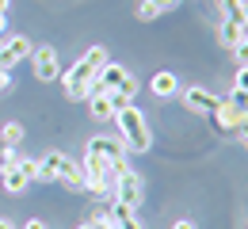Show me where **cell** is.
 <instances>
[{"label":"cell","mask_w":248,"mask_h":229,"mask_svg":"<svg viewBox=\"0 0 248 229\" xmlns=\"http://www.w3.org/2000/svg\"><path fill=\"white\" fill-rule=\"evenodd\" d=\"M23 229H46V222H38V218H31V222H27Z\"/></svg>","instance_id":"f546056e"},{"label":"cell","mask_w":248,"mask_h":229,"mask_svg":"<svg viewBox=\"0 0 248 229\" xmlns=\"http://www.w3.org/2000/svg\"><path fill=\"white\" fill-rule=\"evenodd\" d=\"M103 65H107V50H103V46H92L88 54H80V58L69 65V73L62 76L65 99L84 103V99L92 96V84H95V76H99V69H103Z\"/></svg>","instance_id":"6da1fadb"},{"label":"cell","mask_w":248,"mask_h":229,"mask_svg":"<svg viewBox=\"0 0 248 229\" xmlns=\"http://www.w3.org/2000/svg\"><path fill=\"white\" fill-rule=\"evenodd\" d=\"M88 149H92V153H99L103 161H111L115 168H123V164H126V145L119 141V137L99 134V137H92V141H88Z\"/></svg>","instance_id":"ba28073f"},{"label":"cell","mask_w":248,"mask_h":229,"mask_svg":"<svg viewBox=\"0 0 248 229\" xmlns=\"http://www.w3.org/2000/svg\"><path fill=\"white\" fill-rule=\"evenodd\" d=\"M23 58H31V38L27 34H12L8 42H0V69L12 73Z\"/></svg>","instance_id":"8992f818"},{"label":"cell","mask_w":248,"mask_h":229,"mask_svg":"<svg viewBox=\"0 0 248 229\" xmlns=\"http://www.w3.org/2000/svg\"><path fill=\"white\" fill-rule=\"evenodd\" d=\"M233 58H237L241 65H248V27L241 31V38H237V46H233Z\"/></svg>","instance_id":"44dd1931"},{"label":"cell","mask_w":248,"mask_h":229,"mask_svg":"<svg viewBox=\"0 0 248 229\" xmlns=\"http://www.w3.org/2000/svg\"><path fill=\"white\" fill-rule=\"evenodd\" d=\"M149 88H153V96H160V99L180 96V80H176V73H156Z\"/></svg>","instance_id":"2e32d148"},{"label":"cell","mask_w":248,"mask_h":229,"mask_svg":"<svg viewBox=\"0 0 248 229\" xmlns=\"http://www.w3.org/2000/svg\"><path fill=\"white\" fill-rule=\"evenodd\" d=\"M77 229H111V222H107L103 214H95V218H88V222H80Z\"/></svg>","instance_id":"cb8c5ba5"},{"label":"cell","mask_w":248,"mask_h":229,"mask_svg":"<svg viewBox=\"0 0 248 229\" xmlns=\"http://www.w3.org/2000/svg\"><path fill=\"white\" fill-rule=\"evenodd\" d=\"M8 84H12V76H8V69H0V92H8Z\"/></svg>","instance_id":"83f0119b"},{"label":"cell","mask_w":248,"mask_h":229,"mask_svg":"<svg viewBox=\"0 0 248 229\" xmlns=\"http://www.w3.org/2000/svg\"><path fill=\"white\" fill-rule=\"evenodd\" d=\"M115 202H123V206H141V198H145V180H141V172H134L130 164L119 168V180H115Z\"/></svg>","instance_id":"277c9868"},{"label":"cell","mask_w":248,"mask_h":229,"mask_svg":"<svg viewBox=\"0 0 248 229\" xmlns=\"http://www.w3.org/2000/svg\"><path fill=\"white\" fill-rule=\"evenodd\" d=\"M8 31V12H0V34Z\"/></svg>","instance_id":"4dcf8cb0"},{"label":"cell","mask_w":248,"mask_h":229,"mask_svg":"<svg viewBox=\"0 0 248 229\" xmlns=\"http://www.w3.org/2000/svg\"><path fill=\"white\" fill-rule=\"evenodd\" d=\"M119 92H123V96H138V80H134V76H130V73H126V80H123V88H119Z\"/></svg>","instance_id":"484cf974"},{"label":"cell","mask_w":248,"mask_h":229,"mask_svg":"<svg viewBox=\"0 0 248 229\" xmlns=\"http://www.w3.org/2000/svg\"><path fill=\"white\" fill-rule=\"evenodd\" d=\"M27 183H31V176L19 168V161L12 164V168H4V172H0V187H4L8 195H23V191H27Z\"/></svg>","instance_id":"7c38bea8"},{"label":"cell","mask_w":248,"mask_h":229,"mask_svg":"<svg viewBox=\"0 0 248 229\" xmlns=\"http://www.w3.org/2000/svg\"><path fill=\"white\" fill-rule=\"evenodd\" d=\"M237 4H245V8H248V0H237Z\"/></svg>","instance_id":"e575fe53"},{"label":"cell","mask_w":248,"mask_h":229,"mask_svg":"<svg viewBox=\"0 0 248 229\" xmlns=\"http://www.w3.org/2000/svg\"><path fill=\"white\" fill-rule=\"evenodd\" d=\"M225 99H229V103H233L237 111H245V115H248V92H237V88H233V92H229Z\"/></svg>","instance_id":"7402d4cb"},{"label":"cell","mask_w":248,"mask_h":229,"mask_svg":"<svg viewBox=\"0 0 248 229\" xmlns=\"http://www.w3.org/2000/svg\"><path fill=\"white\" fill-rule=\"evenodd\" d=\"M217 38H221V46H225V50H233V46H237V38H241V27L221 19V27H217Z\"/></svg>","instance_id":"d6986e66"},{"label":"cell","mask_w":248,"mask_h":229,"mask_svg":"<svg viewBox=\"0 0 248 229\" xmlns=\"http://www.w3.org/2000/svg\"><path fill=\"white\" fill-rule=\"evenodd\" d=\"M80 172H84V191H92V195H111L115 191V180H119V168L111 161H103L99 153H84V164H80Z\"/></svg>","instance_id":"3957f363"},{"label":"cell","mask_w":248,"mask_h":229,"mask_svg":"<svg viewBox=\"0 0 248 229\" xmlns=\"http://www.w3.org/2000/svg\"><path fill=\"white\" fill-rule=\"evenodd\" d=\"M62 157H65V153H58V149H54V153H46V157L38 161V168H34V180L54 183V180H58V164H62Z\"/></svg>","instance_id":"9a60e30c"},{"label":"cell","mask_w":248,"mask_h":229,"mask_svg":"<svg viewBox=\"0 0 248 229\" xmlns=\"http://www.w3.org/2000/svg\"><path fill=\"white\" fill-rule=\"evenodd\" d=\"M19 141H23V126H19V122H8V126L0 130V145H12V149H16Z\"/></svg>","instance_id":"ffe728a7"},{"label":"cell","mask_w":248,"mask_h":229,"mask_svg":"<svg viewBox=\"0 0 248 229\" xmlns=\"http://www.w3.org/2000/svg\"><path fill=\"white\" fill-rule=\"evenodd\" d=\"M180 0H141V8H138V15L141 19H156V15H164V12H172Z\"/></svg>","instance_id":"ac0fdd59"},{"label":"cell","mask_w":248,"mask_h":229,"mask_svg":"<svg viewBox=\"0 0 248 229\" xmlns=\"http://www.w3.org/2000/svg\"><path fill=\"white\" fill-rule=\"evenodd\" d=\"M214 130H221V134H237L241 130V122H245V111H237L229 99H217V107H214Z\"/></svg>","instance_id":"52a82bcc"},{"label":"cell","mask_w":248,"mask_h":229,"mask_svg":"<svg viewBox=\"0 0 248 229\" xmlns=\"http://www.w3.org/2000/svg\"><path fill=\"white\" fill-rule=\"evenodd\" d=\"M233 88H237V92H248V65L237 69V76H233Z\"/></svg>","instance_id":"d4e9b609"},{"label":"cell","mask_w":248,"mask_h":229,"mask_svg":"<svg viewBox=\"0 0 248 229\" xmlns=\"http://www.w3.org/2000/svg\"><path fill=\"white\" fill-rule=\"evenodd\" d=\"M84 103H88V115H92L95 122H107V119H115V107H111V96H107V92H92Z\"/></svg>","instance_id":"5bb4252c"},{"label":"cell","mask_w":248,"mask_h":229,"mask_svg":"<svg viewBox=\"0 0 248 229\" xmlns=\"http://www.w3.org/2000/svg\"><path fill=\"white\" fill-rule=\"evenodd\" d=\"M58 180L69 191H84V172H80V164H73L69 157H62V164H58Z\"/></svg>","instance_id":"4fadbf2b"},{"label":"cell","mask_w":248,"mask_h":229,"mask_svg":"<svg viewBox=\"0 0 248 229\" xmlns=\"http://www.w3.org/2000/svg\"><path fill=\"white\" fill-rule=\"evenodd\" d=\"M123 80H126V69L115 65V61H107V65L99 69V76H95L92 92H115V88H123Z\"/></svg>","instance_id":"8fae6325"},{"label":"cell","mask_w":248,"mask_h":229,"mask_svg":"<svg viewBox=\"0 0 248 229\" xmlns=\"http://www.w3.org/2000/svg\"><path fill=\"white\" fill-rule=\"evenodd\" d=\"M172 229H195V222H176Z\"/></svg>","instance_id":"1f68e13d"},{"label":"cell","mask_w":248,"mask_h":229,"mask_svg":"<svg viewBox=\"0 0 248 229\" xmlns=\"http://www.w3.org/2000/svg\"><path fill=\"white\" fill-rule=\"evenodd\" d=\"M115 126H119V141L126 145V153H145L153 145V130L145 122V115L130 103L123 111H115Z\"/></svg>","instance_id":"7a4b0ae2"},{"label":"cell","mask_w":248,"mask_h":229,"mask_svg":"<svg viewBox=\"0 0 248 229\" xmlns=\"http://www.w3.org/2000/svg\"><path fill=\"white\" fill-rule=\"evenodd\" d=\"M237 137H241V145L248 149V126H245V122H241V130H237Z\"/></svg>","instance_id":"f1b7e54d"},{"label":"cell","mask_w":248,"mask_h":229,"mask_svg":"<svg viewBox=\"0 0 248 229\" xmlns=\"http://www.w3.org/2000/svg\"><path fill=\"white\" fill-rule=\"evenodd\" d=\"M0 12H8V0H0Z\"/></svg>","instance_id":"836d02e7"},{"label":"cell","mask_w":248,"mask_h":229,"mask_svg":"<svg viewBox=\"0 0 248 229\" xmlns=\"http://www.w3.org/2000/svg\"><path fill=\"white\" fill-rule=\"evenodd\" d=\"M0 229H12V222H4V218H0Z\"/></svg>","instance_id":"d6a6232c"},{"label":"cell","mask_w":248,"mask_h":229,"mask_svg":"<svg viewBox=\"0 0 248 229\" xmlns=\"http://www.w3.org/2000/svg\"><path fill=\"white\" fill-rule=\"evenodd\" d=\"M31 69H34V76H38L42 84H54V80L62 76V54H58L54 46H34L31 50Z\"/></svg>","instance_id":"5b68a950"},{"label":"cell","mask_w":248,"mask_h":229,"mask_svg":"<svg viewBox=\"0 0 248 229\" xmlns=\"http://www.w3.org/2000/svg\"><path fill=\"white\" fill-rule=\"evenodd\" d=\"M103 218L111 222V229H145L141 218H138V210H134V206H123V202H111V206L103 210Z\"/></svg>","instance_id":"9c48e42d"},{"label":"cell","mask_w":248,"mask_h":229,"mask_svg":"<svg viewBox=\"0 0 248 229\" xmlns=\"http://www.w3.org/2000/svg\"><path fill=\"white\" fill-rule=\"evenodd\" d=\"M19 168H23V172H27V176L34 180V168H38V161H19Z\"/></svg>","instance_id":"4316f807"},{"label":"cell","mask_w":248,"mask_h":229,"mask_svg":"<svg viewBox=\"0 0 248 229\" xmlns=\"http://www.w3.org/2000/svg\"><path fill=\"white\" fill-rule=\"evenodd\" d=\"M217 4H221V19L225 23H237L241 31L248 27V8L245 4H237V0H217Z\"/></svg>","instance_id":"e0dca14e"},{"label":"cell","mask_w":248,"mask_h":229,"mask_svg":"<svg viewBox=\"0 0 248 229\" xmlns=\"http://www.w3.org/2000/svg\"><path fill=\"white\" fill-rule=\"evenodd\" d=\"M16 161H19V157H16V149H12V145H0V172H4V168H12Z\"/></svg>","instance_id":"603a6c76"},{"label":"cell","mask_w":248,"mask_h":229,"mask_svg":"<svg viewBox=\"0 0 248 229\" xmlns=\"http://www.w3.org/2000/svg\"><path fill=\"white\" fill-rule=\"evenodd\" d=\"M184 107H187V111H195V115H214L217 96L195 84V88H184Z\"/></svg>","instance_id":"30bf717a"}]
</instances>
